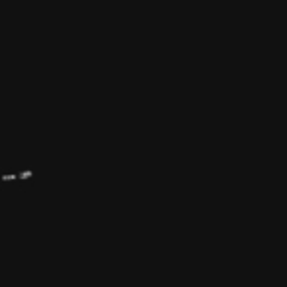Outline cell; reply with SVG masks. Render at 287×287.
<instances>
[{
    "mask_svg": "<svg viewBox=\"0 0 287 287\" xmlns=\"http://www.w3.org/2000/svg\"><path fill=\"white\" fill-rule=\"evenodd\" d=\"M28 177H32V171H22L18 175V179H28Z\"/></svg>",
    "mask_w": 287,
    "mask_h": 287,
    "instance_id": "obj_1",
    "label": "cell"
}]
</instances>
